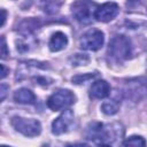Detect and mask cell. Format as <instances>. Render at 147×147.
Returning <instances> with one entry per match:
<instances>
[{"label":"cell","mask_w":147,"mask_h":147,"mask_svg":"<svg viewBox=\"0 0 147 147\" xmlns=\"http://www.w3.org/2000/svg\"><path fill=\"white\" fill-rule=\"evenodd\" d=\"M123 133L124 130L119 123L103 124L100 122H91L86 126L84 136L87 140L98 145H114Z\"/></svg>","instance_id":"6da1fadb"},{"label":"cell","mask_w":147,"mask_h":147,"mask_svg":"<svg viewBox=\"0 0 147 147\" xmlns=\"http://www.w3.org/2000/svg\"><path fill=\"white\" fill-rule=\"evenodd\" d=\"M132 54L131 40L122 34L115 36L110 39L108 45V55L116 62H123L127 60Z\"/></svg>","instance_id":"7a4b0ae2"},{"label":"cell","mask_w":147,"mask_h":147,"mask_svg":"<svg viewBox=\"0 0 147 147\" xmlns=\"http://www.w3.org/2000/svg\"><path fill=\"white\" fill-rule=\"evenodd\" d=\"M98 5L92 0H77L71 5L72 16L82 24H88L94 18Z\"/></svg>","instance_id":"3957f363"},{"label":"cell","mask_w":147,"mask_h":147,"mask_svg":"<svg viewBox=\"0 0 147 147\" xmlns=\"http://www.w3.org/2000/svg\"><path fill=\"white\" fill-rule=\"evenodd\" d=\"M76 100L75 94L70 90L61 88L54 92L47 100V106L49 109L57 111V110H64L69 108Z\"/></svg>","instance_id":"277c9868"},{"label":"cell","mask_w":147,"mask_h":147,"mask_svg":"<svg viewBox=\"0 0 147 147\" xmlns=\"http://www.w3.org/2000/svg\"><path fill=\"white\" fill-rule=\"evenodd\" d=\"M13 127L25 137H36L41 132V124L33 118H24L15 116L10 121Z\"/></svg>","instance_id":"5b68a950"},{"label":"cell","mask_w":147,"mask_h":147,"mask_svg":"<svg viewBox=\"0 0 147 147\" xmlns=\"http://www.w3.org/2000/svg\"><path fill=\"white\" fill-rule=\"evenodd\" d=\"M105 42V34L99 29L86 31L80 38V47L86 51H98Z\"/></svg>","instance_id":"8992f818"},{"label":"cell","mask_w":147,"mask_h":147,"mask_svg":"<svg viewBox=\"0 0 147 147\" xmlns=\"http://www.w3.org/2000/svg\"><path fill=\"white\" fill-rule=\"evenodd\" d=\"M74 124V113L70 109L63 110V113L53 121L52 123V132L55 136H60L67 133Z\"/></svg>","instance_id":"52a82bcc"},{"label":"cell","mask_w":147,"mask_h":147,"mask_svg":"<svg viewBox=\"0 0 147 147\" xmlns=\"http://www.w3.org/2000/svg\"><path fill=\"white\" fill-rule=\"evenodd\" d=\"M119 13V7L116 2H105L98 6L94 13V18L99 22H109L114 20Z\"/></svg>","instance_id":"ba28073f"},{"label":"cell","mask_w":147,"mask_h":147,"mask_svg":"<svg viewBox=\"0 0 147 147\" xmlns=\"http://www.w3.org/2000/svg\"><path fill=\"white\" fill-rule=\"evenodd\" d=\"M109 94H110V86L103 79L95 80L90 87V98L91 99H94V100L105 99Z\"/></svg>","instance_id":"9c48e42d"},{"label":"cell","mask_w":147,"mask_h":147,"mask_svg":"<svg viewBox=\"0 0 147 147\" xmlns=\"http://www.w3.org/2000/svg\"><path fill=\"white\" fill-rule=\"evenodd\" d=\"M127 95L130 98H134L136 100H139L141 96L147 95V84L146 82L140 83V79H136L134 82L129 83L127 88Z\"/></svg>","instance_id":"30bf717a"},{"label":"cell","mask_w":147,"mask_h":147,"mask_svg":"<svg viewBox=\"0 0 147 147\" xmlns=\"http://www.w3.org/2000/svg\"><path fill=\"white\" fill-rule=\"evenodd\" d=\"M67 45H68V38L61 31L53 33V36L51 37L49 42H48V47L52 52H60L63 48H65Z\"/></svg>","instance_id":"8fae6325"},{"label":"cell","mask_w":147,"mask_h":147,"mask_svg":"<svg viewBox=\"0 0 147 147\" xmlns=\"http://www.w3.org/2000/svg\"><path fill=\"white\" fill-rule=\"evenodd\" d=\"M14 101L22 105H34L36 103V95L29 88H20L14 93Z\"/></svg>","instance_id":"7c38bea8"},{"label":"cell","mask_w":147,"mask_h":147,"mask_svg":"<svg viewBox=\"0 0 147 147\" xmlns=\"http://www.w3.org/2000/svg\"><path fill=\"white\" fill-rule=\"evenodd\" d=\"M118 108H119V103L117 101H115V100L106 101L101 106V110L106 115H115L118 111Z\"/></svg>","instance_id":"4fadbf2b"},{"label":"cell","mask_w":147,"mask_h":147,"mask_svg":"<svg viewBox=\"0 0 147 147\" xmlns=\"http://www.w3.org/2000/svg\"><path fill=\"white\" fill-rule=\"evenodd\" d=\"M70 62L72 65H86L90 62V57L87 54H75L70 57Z\"/></svg>","instance_id":"5bb4252c"},{"label":"cell","mask_w":147,"mask_h":147,"mask_svg":"<svg viewBox=\"0 0 147 147\" xmlns=\"http://www.w3.org/2000/svg\"><path fill=\"white\" fill-rule=\"evenodd\" d=\"M124 146H146V141L140 136H131L126 140L123 141Z\"/></svg>","instance_id":"9a60e30c"},{"label":"cell","mask_w":147,"mask_h":147,"mask_svg":"<svg viewBox=\"0 0 147 147\" xmlns=\"http://www.w3.org/2000/svg\"><path fill=\"white\" fill-rule=\"evenodd\" d=\"M96 76V74H83V75H76L71 78L74 84H83L86 80H90L92 78H94Z\"/></svg>","instance_id":"2e32d148"},{"label":"cell","mask_w":147,"mask_h":147,"mask_svg":"<svg viewBox=\"0 0 147 147\" xmlns=\"http://www.w3.org/2000/svg\"><path fill=\"white\" fill-rule=\"evenodd\" d=\"M8 54V51H7V44H6V39L5 37H1V57L5 59Z\"/></svg>","instance_id":"e0dca14e"},{"label":"cell","mask_w":147,"mask_h":147,"mask_svg":"<svg viewBox=\"0 0 147 147\" xmlns=\"http://www.w3.org/2000/svg\"><path fill=\"white\" fill-rule=\"evenodd\" d=\"M7 88H8V86H7L6 84H3V83H2V84H1V91H0V92H1V101L5 99V95H6V90H7Z\"/></svg>","instance_id":"ac0fdd59"},{"label":"cell","mask_w":147,"mask_h":147,"mask_svg":"<svg viewBox=\"0 0 147 147\" xmlns=\"http://www.w3.org/2000/svg\"><path fill=\"white\" fill-rule=\"evenodd\" d=\"M0 67H1V70H2V71H1V78L3 79V78L7 76V72H8V70H7V68H6L3 64H1Z\"/></svg>","instance_id":"d6986e66"},{"label":"cell","mask_w":147,"mask_h":147,"mask_svg":"<svg viewBox=\"0 0 147 147\" xmlns=\"http://www.w3.org/2000/svg\"><path fill=\"white\" fill-rule=\"evenodd\" d=\"M1 13H2V18H1V26H3V24H5V22H6V16H7V13H6V10H5V9H2V10H1Z\"/></svg>","instance_id":"ffe728a7"},{"label":"cell","mask_w":147,"mask_h":147,"mask_svg":"<svg viewBox=\"0 0 147 147\" xmlns=\"http://www.w3.org/2000/svg\"><path fill=\"white\" fill-rule=\"evenodd\" d=\"M42 1H47V2H51V1H53V0H42Z\"/></svg>","instance_id":"44dd1931"}]
</instances>
